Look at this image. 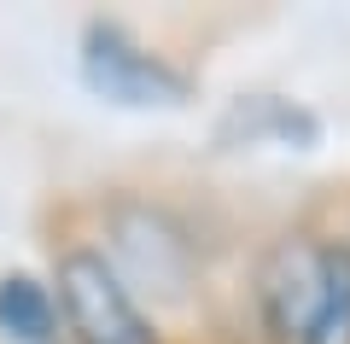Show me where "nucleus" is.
Instances as JSON below:
<instances>
[{
    "label": "nucleus",
    "instance_id": "1",
    "mask_svg": "<svg viewBox=\"0 0 350 344\" xmlns=\"http://www.w3.org/2000/svg\"><path fill=\"white\" fill-rule=\"evenodd\" d=\"M53 297H59L64 344H163L152 309L117 274V263L88 239H70L53 257Z\"/></svg>",
    "mask_w": 350,
    "mask_h": 344
},
{
    "label": "nucleus",
    "instance_id": "2",
    "mask_svg": "<svg viewBox=\"0 0 350 344\" xmlns=\"http://www.w3.org/2000/svg\"><path fill=\"white\" fill-rule=\"evenodd\" d=\"M105 257L117 263L129 286H135L140 304H187L193 274H199V246L181 228L175 210H163L158 198H111L105 204Z\"/></svg>",
    "mask_w": 350,
    "mask_h": 344
},
{
    "label": "nucleus",
    "instance_id": "3",
    "mask_svg": "<svg viewBox=\"0 0 350 344\" xmlns=\"http://www.w3.org/2000/svg\"><path fill=\"white\" fill-rule=\"evenodd\" d=\"M76 70L94 99L117 111H181L193 105V76L117 18H88L76 41Z\"/></svg>",
    "mask_w": 350,
    "mask_h": 344
},
{
    "label": "nucleus",
    "instance_id": "4",
    "mask_svg": "<svg viewBox=\"0 0 350 344\" xmlns=\"http://www.w3.org/2000/svg\"><path fill=\"white\" fill-rule=\"evenodd\" d=\"M321 280H327V239L310 234H280L262 251L257 280H251V304L262 315V332L275 344H298L310 327L315 304H321Z\"/></svg>",
    "mask_w": 350,
    "mask_h": 344
},
{
    "label": "nucleus",
    "instance_id": "5",
    "mask_svg": "<svg viewBox=\"0 0 350 344\" xmlns=\"http://www.w3.org/2000/svg\"><path fill=\"white\" fill-rule=\"evenodd\" d=\"M216 146H321V117L280 94H239L216 123Z\"/></svg>",
    "mask_w": 350,
    "mask_h": 344
},
{
    "label": "nucleus",
    "instance_id": "6",
    "mask_svg": "<svg viewBox=\"0 0 350 344\" xmlns=\"http://www.w3.org/2000/svg\"><path fill=\"white\" fill-rule=\"evenodd\" d=\"M0 339L6 344H64L53 280H36L29 269L0 274Z\"/></svg>",
    "mask_w": 350,
    "mask_h": 344
},
{
    "label": "nucleus",
    "instance_id": "7",
    "mask_svg": "<svg viewBox=\"0 0 350 344\" xmlns=\"http://www.w3.org/2000/svg\"><path fill=\"white\" fill-rule=\"evenodd\" d=\"M298 344H350V239H327V280Z\"/></svg>",
    "mask_w": 350,
    "mask_h": 344
}]
</instances>
